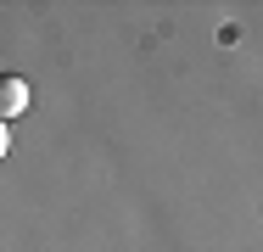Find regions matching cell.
Instances as JSON below:
<instances>
[{"instance_id": "1", "label": "cell", "mask_w": 263, "mask_h": 252, "mask_svg": "<svg viewBox=\"0 0 263 252\" xmlns=\"http://www.w3.org/2000/svg\"><path fill=\"white\" fill-rule=\"evenodd\" d=\"M28 101H34L28 79H17V73H0V123L23 118V112H28Z\"/></svg>"}, {"instance_id": "2", "label": "cell", "mask_w": 263, "mask_h": 252, "mask_svg": "<svg viewBox=\"0 0 263 252\" xmlns=\"http://www.w3.org/2000/svg\"><path fill=\"white\" fill-rule=\"evenodd\" d=\"M6 151H11V135H6V123H0V163H6Z\"/></svg>"}]
</instances>
